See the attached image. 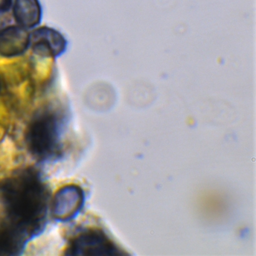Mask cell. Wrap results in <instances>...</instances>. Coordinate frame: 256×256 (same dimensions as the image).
I'll use <instances>...</instances> for the list:
<instances>
[{"label":"cell","mask_w":256,"mask_h":256,"mask_svg":"<svg viewBox=\"0 0 256 256\" xmlns=\"http://www.w3.org/2000/svg\"><path fill=\"white\" fill-rule=\"evenodd\" d=\"M0 200L5 221L30 238L42 230L48 210V194L39 174L25 168L0 182Z\"/></svg>","instance_id":"cell-1"},{"label":"cell","mask_w":256,"mask_h":256,"mask_svg":"<svg viewBox=\"0 0 256 256\" xmlns=\"http://www.w3.org/2000/svg\"><path fill=\"white\" fill-rule=\"evenodd\" d=\"M60 121L58 116L49 111L36 115L26 131V142L30 153L40 160L56 156L59 148Z\"/></svg>","instance_id":"cell-2"},{"label":"cell","mask_w":256,"mask_h":256,"mask_svg":"<svg viewBox=\"0 0 256 256\" xmlns=\"http://www.w3.org/2000/svg\"><path fill=\"white\" fill-rule=\"evenodd\" d=\"M66 256H124L126 254L102 230H84L70 240Z\"/></svg>","instance_id":"cell-3"},{"label":"cell","mask_w":256,"mask_h":256,"mask_svg":"<svg viewBox=\"0 0 256 256\" xmlns=\"http://www.w3.org/2000/svg\"><path fill=\"white\" fill-rule=\"evenodd\" d=\"M84 202V192L80 186L74 184L64 186L56 192L53 198V216L60 221L69 220L78 214Z\"/></svg>","instance_id":"cell-4"},{"label":"cell","mask_w":256,"mask_h":256,"mask_svg":"<svg viewBox=\"0 0 256 256\" xmlns=\"http://www.w3.org/2000/svg\"><path fill=\"white\" fill-rule=\"evenodd\" d=\"M30 36L32 50L36 54L42 57L58 56L66 48V38L60 32L52 28H40Z\"/></svg>","instance_id":"cell-5"},{"label":"cell","mask_w":256,"mask_h":256,"mask_svg":"<svg viewBox=\"0 0 256 256\" xmlns=\"http://www.w3.org/2000/svg\"><path fill=\"white\" fill-rule=\"evenodd\" d=\"M30 36L22 28L12 26L0 32V55L6 58L20 56L30 44Z\"/></svg>","instance_id":"cell-6"},{"label":"cell","mask_w":256,"mask_h":256,"mask_svg":"<svg viewBox=\"0 0 256 256\" xmlns=\"http://www.w3.org/2000/svg\"><path fill=\"white\" fill-rule=\"evenodd\" d=\"M29 239L24 232L4 220L0 223V256L20 254Z\"/></svg>","instance_id":"cell-7"},{"label":"cell","mask_w":256,"mask_h":256,"mask_svg":"<svg viewBox=\"0 0 256 256\" xmlns=\"http://www.w3.org/2000/svg\"><path fill=\"white\" fill-rule=\"evenodd\" d=\"M16 22L22 28H30L37 25L42 16L38 0H16L14 8Z\"/></svg>","instance_id":"cell-8"},{"label":"cell","mask_w":256,"mask_h":256,"mask_svg":"<svg viewBox=\"0 0 256 256\" xmlns=\"http://www.w3.org/2000/svg\"><path fill=\"white\" fill-rule=\"evenodd\" d=\"M12 4V0H0V13L8 10Z\"/></svg>","instance_id":"cell-9"},{"label":"cell","mask_w":256,"mask_h":256,"mask_svg":"<svg viewBox=\"0 0 256 256\" xmlns=\"http://www.w3.org/2000/svg\"><path fill=\"white\" fill-rule=\"evenodd\" d=\"M6 128L5 124L0 120V142L3 140L6 133Z\"/></svg>","instance_id":"cell-10"},{"label":"cell","mask_w":256,"mask_h":256,"mask_svg":"<svg viewBox=\"0 0 256 256\" xmlns=\"http://www.w3.org/2000/svg\"><path fill=\"white\" fill-rule=\"evenodd\" d=\"M186 123L188 126L193 128L196 126V121L192 116H188L186 119Z\"/></svg>","instance_id":"cell-11"},{"label":"cell","mask_w":256,"mask_h":256,"mask_svg":"<svg viewBox=\"0 0 256 256\" xmlns=\"http://www.w3.org/2000/svg\"><path fill=\"white\" fill-rule=\"evenodd\" d=\"M1 82H0V90H1Z\"/></svg>","instance_id":"cell-12"}]
</instances>
